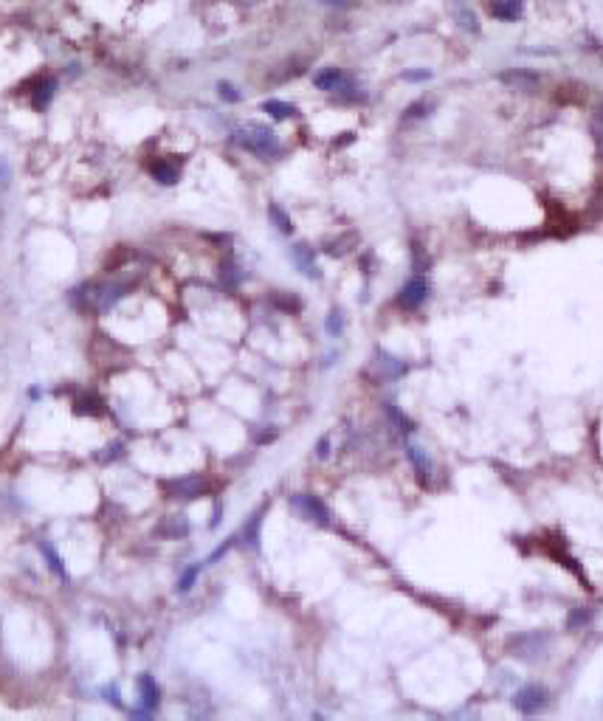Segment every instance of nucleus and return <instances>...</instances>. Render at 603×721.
I'll list each match as a JSON object with an SVG mask.
<instances>
[{
  "label": "nucleus",
  "instance_id": "obj_2",
  "mask_svg": "<svg viewBox=\"0 0 603 721\" xmlns=\"http://www.w3.org/2000/svg\"><path fill=\"white\" fill-rule=\"evenodd\" d=\"M514 704H516L519 713H525V715H536V713H541V710L547 707V690L541 687V685H525V687L519 690V693H516Z\"/></svg>",
  "mask_w": 603,
  "mask_h": 721
},
{
  "label": "nucleus",
  "instance_id": "obj_1",
  "mask_svg": "<svg viewBox=\"0 0 603 721\" xmlns=\"http://www.w3.org/2000/svg\"><path fill=\"white\" fill-rule=\"evenodd\" d=\"M237 144L246 147L248 153L260 155V158H277L279 155V141L274 136V130L265 125H246L243 130H237Z\"/></svg>",
  "mask_w": 603,
  "mask_h": 721
},
{
  "label": "nucleus",
  "instance_id": "obj_25",
  "mask_svg": "<svg viewBox=\"0 0 603 721\" xmlns=\"http://www.w3.org/2000/svg\"><path fill=\"white\" fill-rule=\"evenodd\" d=\"M327 448H330V437H321V440H319V451H316V454H319V460H324V457L330 454Z\"/></svg>",
  "mask_w": 603,
  "mask_h": 721
},
{
  "label": "nucleus",
  "instance_id": "obj_23",
  "mask_svg": "<svg viewBox=\"0 0 603 721\" xmlns=\"http://www.w3.org/2000/svg\"><path fill=\"white\" fill-rule=\"evenodd\" d=\"M403 79L406 82H426V79H432V71H406Z\"/></svg>",
  "mask_w": 603,
  "mask_h": 721
},
{
  "label": "nucleus",
  "instance_id": "obj_10",
  "mask_svg": "<svg viewBox=\"0 0 603 721\" xmlns=\"http://www.w3.org/2000/svg\"><path fill=\"white\" fill-rule=\"evenodd\" d=\"M491 14L502 23H516L525 14V6L522 0H496V3H491Z\"/></svg>",
  "mask_w": 603,
  "mask_h": 721
},
{
  "label": "nucleus",
  "instance_id": "obj_5",
  "mask_svg": "<svg viewBox=\"0 0 603 721\" xmlns=\"http://www.w3.org/2000/svg\"><path fill=\"white\" fill-rule=\"evenodd\" d=\"M499 82L507 85L510 90H519V94H533L538 87V76L533 71H525V68H514V71L499 74Z\"/></svg>",
  "mask_w": 603,
  "mask_h": 721
},
{
  "label": "nucleus",
  "instance_id": "obj_8",
  "mask_svg": "<svg viewBox=\"0 0 603 721\" xmlns=\"http://www.w3.org/2000/svg\"><path fill=\"white\" fill-rule=\"evenodd\" d=\"M293 504L302 510V516L305 519H310V521H319V524H327V507L316 499V496H296L293 499Z\"/></svg>",
  "mask_w": 603,
  "mask_h": 721
},
{
  "label": "nucleus",
  "instance_id": "obj_7",
  "mask_svg": "<svg viewBox=\"0 0 603 721\" xmlns=\"http://www.w3.org/2000/svg\"><path fill=\"white\" fill-rule=\"evenodd\" d=\"M290 257H293V265H296V268L302 270V274H305V277H310V279H319L316 251H313L310 246H305V243H299V246H293Z\"/></svg>",
  "mask_w": 603,
  "mask_h": 721
},
{
  "label": "nucleus",
  "instance_id": "obj_3",
  "mask_svg": "<svg viewBox=\"0 0 603 721\" xmlns=\"http://www.w3.org/2000/svg\"><path fill=\"white\" fill-rule=\"evenodd\" d=\"M426 296H429L426 279H423V277H414V279H409V282L403 285V290L398 293V305L406 308V310H414V308H420V305L426 302Z\"/></svg>",
  "mask_w": 603,
  "mask_h": 721
},
{
  "label": "nucleus",
  "instance_id": "obj_28",
  "mask_svg": "<svg viewBox=\"0 0 603 721\" xmlns=\"http://www.w3.org/2000/svg\"><path fill=\"white\" fill-rule=\"evenodd\" d=\"M246 3H260V0H246Z\"/></svg>",
  "mask_w": 603,
  "mask_h": 721
},
{
  "label": "nucleus",
  "instance_id": "obj_13",
  "mask_svg": "<svg viewBox=\"0 0 603 721\" xmlns=\"http://www.w3.org/2000/svg\"><path fill=\"white\" fill-rule=\"evenodd\" d=\"M149 172H153V177L158 180V184H164V186H172L178 180V169L172 164H164V161L153 164V166H149Z\"/></svg>",
  "mask_w": 603,
  "mask_h": 721
},
{
  "label": "nucleus",
  "instance_id": "obj_16",
  "mask_svg": "<svg viewBox=\"0 0 603 721\" xmlns=\"http://www.w3.org/2000/svg\"><path fill=\"white\" fill-rule=\"evenodd\" d=\"M406 451H409V460L414 462L417 473H420V476H426V473L432 471V462H429V457H426V451H423V448H417V445H409Z\"/></svg>",
  "mask_w": 603,
  "mask_h": 721
},
{
  "label": "nucleus",
  "instance_id": "obj_17",
  "mask_svg": "<svg viewBox=\"0 0 603 721\" xmlns=\"http://www.w3.org/2000/svg\"><path fill=\"white\" fill-rule=\"evenodd\" d=\"M40 550H43V555L48 558V566L54 569V572H56L59 578H63V581H68V572H65V566H63V561H59V555L54 552V547H51V544H45V541H43V544H40Z\"/></svg>",
  "mask_w": 603,
  "mask_h": 721
},
{
  "label": "nucleus",
  "instance_id": "obj_9",
  "mask_svg": "<svg viewBox=\"0 0 603 721\" xmlns=\"http://www.w3.org/2000/svg\"><path fill=\"white\" fill-rule=\"evenodd\" d=\"M316 87L324 90V94H339V90L347 87V76L339 68H324L321 74H316Z\"/></svg>",
  "mask_w": 603,
  "mask_h": 721
},
{
  "label": "nucleus",
  "instance_id": "obj_22",
  "mask_svg": "<svg viewBox=\"0 0 603 721\" xmlns=\"http://www.w3.org/2000/svg\"><path fill=\"white\" fill-rule=\"evenodd\" d=\"M586 620H589V612H572L569 620H567V625H569V628H581Z\"/></svg>",
  "mask_w": 603,
  "mask_h": 721
},
{
  "label": "nucleus",
  "instance_id": "obj_21",
  "mask_svg": "<svg viewBox=\"0 0 603 721\" xmlns=\"http://www.w3.org/2000/svg\"><path fill=\"white\" fill-rule=\"evenodd\" d=\"M198 572H200V566H189L187 572H184V578L178 581V592H189L192 583H195V578H198Z\"/></svg>",
  "mask_w": 603,
  "mask_h": 721
},
{
  "label": "nucleus",
  "instance_id": "obj_6",
  "mask_svg": "<svg viewBox=\"0 0 603 721\" xmlns=\"http://www.w3.org/2000/svg\"><path fill=\"white\" fill-rule=\"evenodd\" d=\"M167 488H169V493H172L175 499H198V496L206 493V482H203L200 476H184V479H175V482H169Z\"/></svg>",
  "mask_w": 603,
  "mask_h": 721
},
{
  "label": "nucleus",
  "instance_id": "obj_24",
  "mask_svg": "<svg viewBox=\"0 0 603 721\" xmlns=\"http://www.w3.org/2000/svg\"><path fill=\"white\" fill-rule=\"evenodd\" d=\"M460 25L468 28V32H476V20H474L471 12H460Z\"/></svg>",
  "mask_w": 603,
  "mask_h": 721
},
{
  "label": "nucleus",
  "instance_id": "obj_20",
  "mask_svg": "<svg viewBox=\"0 0 603 721\" xmlns=\"http://www.w3.org/2000/svg\"><path fill=\"white\" fill-rule=\"evenodd\" d=\"M218 94H220V99L223 102H240V94H237V87L231 85V82H218Z\"/></svg>",
  "mask_w": 603,
  "mask_h": 721
},
{
  "label": "nucleus",
  "instance_id": "obj_11",
  "mask_svg": "<svg viewBox=\"0 0 603 721\" xmlns=\"http://www.w3.org/2000/svg\"><path fill=\"white\" fill-rule=\"evenodd\" d=\"M138 690H141V702H144L147 710L158 707V685H156L153 676H141L138 679Z\"/></svg>",
  "mask_w": 603,
  "mask_h": 721
},
{
  "label": "nucleus",
  "instance_id": "obj_19",
  "mask_svg": "<svg viewBox=\"0 0 603 721\" xmlns=\"http://www.w3.org/2000/svg\"><path fill=\"white\" fill-rule=\"evenodd\" d=\"M344 330V316H341V310L336 308V310H330V316H327V333L330 336H339Z\"/></svg>",
  "mask_w": 603,
  "mask_h": 721
},
{
  "label": "nucleus",
  "instance_id": "obj_4",
  "mask_svg": "<svg viewBox=\"0 0 603 721\" xmlns=\"http://www.w3.org/2000/svg\"><path fill=\"white\" fill-rule=\"evenodd\" d=\"M510 648H514V654L522 656V659H538L547 648V637L544 634H522L510 643Z\"/></svg>",
  "mask_w": 603,
  "mask_h": 721
},
{
  "label": "nucleus",
  "instance_id": "obj_27",
  "mask_svg": "<svg viewBox=\"0 0 603 721\" xmlns=\"http://www.w3.org/2000/svg\"><path fill=\"white\" fill-rule=\"evenodd\" d=\"M6 177H9V166H6V161H0V180L6 184Z\"/></svg>",
  "mask_w": 603,
  "mask_h": 721
},
{
  "label": "nucleus",
  "instance_id": "obj_14",
  "mask_svg": "<svg viewBox=\"0 0 603 721\" xmlns=\"http://www.w3.org/2000/svg\"><path fill=\"white\" fill-rule=\"evenodd\" d=\"M262 110H265L268 116H274V118H290V116H296V107L288 105V102H279V99H268V102L262 105Z\"/></svg>",
  "mask_w": 603,
  "mask_h": 721
},
{
  "label": "nucleus",
  "instance_id": "obj_15",
  "mask_svg": "<svg viewBox=\"0 0 603 721\" xmlns=\"http://www.w3.org/2000/svg\"><path fill=\"white\" fill-rule=\"evenodd\" d=\"M54 79H43L40 85H37V90H34V96H32V102H34V107L37 110H43L48 102H51V96H54Z\"/></svg>",
  "mask_w": 603,
  "mask_h": 721
},
{
  "label": "nucleus",
  "instance_id": "obj_26",
  "mask_svg": "<svg viewBox=\"0 0 603 721\" xmlns=\"http://www.w3.org/2000/svg\"><path fill=\"white\" fill-rule=\"evenodd\" d=\"M319 3H324V6H347V0H319Z\"/></svg>",
  "mask_w": 603,
  "mask_h": 721
},
{
  "label": "nucleus",
  "instance_id": "obj_18",
  "mask_svg": "<svg viewBox=\"0 0 603 721\" xmlns=\"http://www.w3.org/2000/svg\"><path fill=\"white\" fill-rule=\"evenodd\" d=\"M260 524H262V513H257L248 524H246V541L251 547H257L260 544Z\"/></svg>",
  "mask_w": 603,
  "mask_h": 721
},
{
  "label": "nucleus",
  "instance_id": "obj_12",
  "mask_svg": "<svg viewBox=\"0 0 603 721\" xmlns=\"http://www.w3.org/2000/svg\"><path fill=\"white\" fill-rule=\"evenodd\" d=\"M268 217H271V223L277 226V231H282V234H290V231H293V223H290V217H288V212H285L282 206L271 203V206H268Z\"/></svg>",
  "mask_w": 603,
  "mask_h": 721
}]
</instances>
